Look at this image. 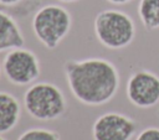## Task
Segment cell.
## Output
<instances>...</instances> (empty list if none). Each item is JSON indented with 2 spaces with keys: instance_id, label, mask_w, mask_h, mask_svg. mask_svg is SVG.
I'll return each instance as SVG.
<instances>
[{
  "instance_id": "obj_1",
  "label": "cell",
  "mask_w": 159,
  "mask_h": 140,
  "mask_svg": "<svg viewBox=\"0 0 159 140\" xmlns=\"http://www.w3.org/2000/svg\"><path fill=\"white\" fill-rule=\"evenodd\" d=\"M63 73L72 95L82 104L98 107L114 98L120 84L117 67L106 58L68 59Z\"/></svg>"
},
{
  "instance_id": "obj_2",
  "label": "cell",
  "mask_w": 159,
  "mask_h": 140,
  "mask_svg": "<svg viewBox=\"0 0 159 140\" xmlns=\"http://www.w3.org/2000/svg\"><path fill=\"white\" fill-rule=\"evenodd\" d=\"M93 30L98 42L108 50H123L135 37V24L124 11L106 9L99 11L93 21Z\"/></svg>"
},
{
  "instance_id": "obj_3",
  "label": "cell",
  "mask_w": 159,
  "mask_h": 140,
  "mask_svg": "<svg viewBox=\"0 0 159 140\" xmlns=\"http://www.w3.org/2000/svg\"><path fill=\"white\" fill-rule=\"evenodd\" d=\"M31 26L37 41L46 48L55 50L70 33L72 16L66 7L47 4L35 12Z\"/></svg>"
},
{
  "instance_id": "obj_4",
  "label": "cell",
  "mask_w": 159,
  "mask_h": 140,
  "mask_svg": "<svg viewBox=\"0 0 159 140\" xmlns=\"http://www.w3.org/2000/svg\"><path fill=\"white\" fill-rule=\"evenodd\" d=\"M24 105L32 118L47 121L55 120L65 113L66 99L56 84L37 82L26 89Z\"/></svg>"
},
{
  "instance_id": "obj_5",
  "label": "cell",
  "mask_w": 159,
  "mask_h": 140,
  "mask_svg": "<svg viewBox=\"0 0 159 140\" xmlns=\"http://www.w3.org/2000/svg\"><path fill=\"white\" fill-rule=\"evenodd\" d=\"M2 71L7 81L16 85H27L41 74L37 56L24 47L10 50L2 61Z\"/></svg>"
},
{
  "instance_id": "obj_6",
  "label": "cell",
  "mask_w": 159,
  "mask_h": 140,
  "mask_svg": "<svg viewBox=\"0 0 159 140\" xmlns=\"http://www.w3.org/2000/svg\"><path fill=\"white\" fill-rule=\"evenodd\" d=\"M127 98L137 108L149 109L159 103V76L139 69L132 73L127 81Z\"/></svg>"
},
{
  "instance_id": "obj_7",
  "label": "cell",
  "mask_w": 159,
  "mask_h": 140,
  "mask_svg": "<svg viewBox=\"0 0 159 140\" xmlns=\"http://www.w3.org/2000/svg\"><path fill=\"white\" fill-rule=\"evenodd\" d=\"M137 131V123L120 113H104L92 126L93 140H130Z\"/></svg>"
},
{
  "instance_id": "obj_8",
  "label": "cell",
  "mask_w": 159,
  "mask_h": 140,
  "mask_svg": "<svg viewBox=\"0 0 159 140\" xmlns=\"http://www.w3.org/2000/svg\"><path fill=\"white\" fill-rule=\"evenodd\" d=\"M25 40L15 19L0 10V52L24 47Z\"/></svg>"
},
{
  "instance_id": "obj_9",
  "label": "cell",
  "mask_w": 159,
  "mask_h": 140,
  "mask_svg": "<svg viewBox=\"0 0 159 140\" xmlns=\"http://www.w3.org/2000/svg\"><path fill=\"white\" fill-rule=\"evenodd\" d=\"M20 114L19 100L7 92H0V135L9 133L16 126Z\"/></svg>"
},
{
  "instance_id": "obj_10",
  "label": "cell",
  "mask_w": 159,
  "mask_h": 140,
  "mask_svg": "<svg viewBox=\"0 0 159 140\" xmlns=\"http://www.w3.org/2000/svg\"><path fill=\"white\" fill-rule=\"evenodd\" d=\"M138 15L142 25L148 30L159 28V0H139Z\"/></svg>"
},
{
  "instance_id": "obj_11",
  "label": "cell",
  "mask_w": 159,
  "mask_h": 140,
  "mask_svg": "<svg viewBox=\"0 0 159 140\" xmlns=\"http://www.w3.org/2000/svg\"><path fill=\"white\" fill-rule=\"evenodd\" d=\"M17 140H60V135L53 130L43 128H32L24 131Z\"/></svg>"
},
{
  "instance_id": "obj_12",
  "label": "cell",
  "mask_w": 159,
  "mask_h": 140,
  "mask_svg": "<svg viewBox=\"0 0 159 140\" xmlns=\"http://www.w3.org/2000/svg\"><path fill=\"white\" fill-rule=\"evenodd\" d=\"M135 140H159V128L148 126L143 129L135 138Z\"/></svg>"
},
{
  "instance_id": "obj_13",
  "label": "cell",
  "mask_w": 159,
  "mask_h": 140,
  "mask_svg": "<svg viewBox=\"0 0 159 140\" xmlns=\"http://www.w3.org/2000/svg\"><path fill=\"white\" fill-rule=\"evenodd\" d=\"M22 0H0V5L2 6H14L19 2H21Z\"/></svg>"
},
{
  "instance_id": "obj_14",
  "label": "cell",
  "mask_w": 159,
  "mask_h": 140,
  "mask_svg": "<svg viewBox=\"0 0 159 140\" xmlns=\"http://www.w3.org/2000/svg\"><path fill=\"white\" fill-rule=\"evenodd\" d=\"M107 1L111 2V4H114V5H125V4H128L133 0H107Z\"/></svg>"
},
{
  "instance_id": "obj_15",
  "label": "cell",
  "mask_w": 159,
  "mask_h": 140,
  "mask_svg": "<svg viewBox=\"0 0 159 140\" xmlns=\"http://www.w3.org/2000/svg\"><path fill=\"white\" fill-rule=\"evenodd\" d=\"M61 2H76V1H80V0H58Z\"/></svg>"
},
{
  "instance_id": "obj_16",
  "label": "cell",
  "mask_w": 159,
  "mask_h": 140,
  "mask_svg": "<svg viewBox=\"0 0 159 140\" xmlns=\"http://www.w3.org/2000/svg\"><path fill=\"white\" fill-rule=\"evenodd\" d=\"M0 140H5V139H4V138H2V136H0Z\"/></svg>"
},
{
  "instance_id": "obj_17",
  "label": "cell",
  "mask_w": 159,
  "mask_h": 140,
  "mask_svg": "<svg viewBox=\"0 0 159 140\" xmlns=\"http://www.w3.org/2000/svg\"><path fill=\"white\" fill-rule=\"evenodd\" d=\"M0 74H1V69H0Z\"/></svg>"
}]
</instances>
